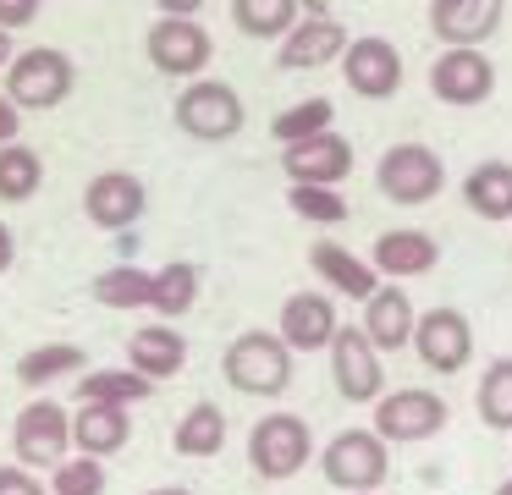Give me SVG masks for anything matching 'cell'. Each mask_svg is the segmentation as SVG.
I'll use <instances>...</instances> for the list:
<instances>
[{"instance_id": "1", "label": "cell", "mask_w": 512, "mask_h": 495, "mask_svg": "<svg viewBox=\"0 0 512 495\" xmlns=\"http://www.w3.org/2000/svg\"><path fill=\"white\" fill-rule=\"evenodd\" d=\"M221 374L237 396H281L298 369H292V347L281 330H243L226 341Z\"/></svg>"}, {"instance_id": "9", "label": "cell", "mask_w": 512, "mask_h": 495, "mask_svg": "<svg viewBox=\"0 0 512 495\" xmlns=\"http://www.w3.org/2000/svg\"><path fill=\"white\" fill-rule=\"evenodd\" d=\"M67 446H72V418L61 402L39 396V402H28L23 413H17L12 457H23L28 468H56V462H67Z\"/></svg>"}, {"instance_id": "31", "label": "cell", "mask_w": 512, "mask_h": 495, "mask_svg": "<svg viewBox=\"0 0 512 495\" xmlns=\"http://www.w3.org/2000/svg\"><path fill=\"white\" fill-rule=\"evenodd\" d=\"M474 413H479V424L496 429V435H507V429H512V358H496L485 374H479Z\"/></svg>"}, {"instance_id": "22", "label": "cell", "mask_w": 512, "mask_h": 495, "mask_svg": "<svg viewBox=\"0 0 512 495\" xmlns=\"http://www.w3.org/2000/svg\"><path fill=\"white\" fill-rule=\"evenodd\" d=\"M127 363L138 374H149V380H171V374L188 369V341L171 325H138L127 336Z\"/></svg>"}, {"instance_id": "33", "label": "cell", "mask_w": 512, "mask_h": 495, "mask_svg": "<svg viewBox=\"0 0 512 495\" xmlns=\"http://www.w3.org/2000/svg\"><path fill=\"white\" fill-rule=\"evenodd\" d=\"M336 121V105L331 99H298V105H287L276 121H270V132H276V143H298V138H314V132H331Z\"/></svg>"}, {"instance_id": "5", "label": "cell", "mask_w": 512, "mask_h": 495, "mask_svg": "<svg viewBox=\"0 0 512 495\" xmlns=\"http://www.w3.org/2000/svg\"><path fill=\"white\" fill-rule=\"evenodd\" d=\"M72 83H78V61L56 44H34L6 66V94L23 110H56L72 94Z\"/></svg>"}, {"instance_id": "35", "label": "cell", "mask_w": 512, "mask_h": 495, "mask_svg": "<svg viewBox=\"0 0 512 495\" xmlns=\"http://www.w3.org/2000/svg\"><path fill=\"white\" fill-rule=\"evenodd\" d=\"M50 495H105V457L78 451V457L56 462L50 468Z\"/></svg>"}, {"instance_id": "6", "label": "cell", "mask_w": 512, "mask_h": 495, "mask_svg": "<svg viewBox=\"0 0 512 495\" xmlns=\"http://www.w3.org/2000/svg\"><path fill=\"white\" fill-rule=\"evenodd\" d=\"M375 187L391 198V204L419 209V204H430V198H441L446 165H441V154L424 149V143H391V149L380 154V165H375Z\"/></svg>"}, {"instance_id": "21", "label": "cell", "mask_w": 512, "mask_h": 495, "mask_svg": "<svg viewBox=\"0 0 512 495\" xmlns=\"http://www.w3.org/2000/svg\"><path fill=\"white\" fill-rule=\"evenodd\" d=\"M309 264H314V275L320 281H331V292H342V297H358V303H369V297L380 292V281H375V264L369 259H358V253H347L342 242H331V237H320L309 248Z\"/></svg>"}, {"instance_id": "44", "label": "cell", "mask_w": 512, "mask_h": 495, "mask_svg": "<svg viewBox=\"0 0 512 495\" xmlns=\"http://www.w3.org/2000/svg\"><path fill=\"white\" fill-rule=\"evenodd\" d=\"M353 495H375V490H353Z\"/></svg>"}, {"instance_id": "14", "label": "cell", "mask_w": 512, "mask_h": 495, "mask_svg": "<svg viewBox=\"0 0 512 495\" xmlns=\"http://www.w3.org/2000/svg\"><path fill=\"white\" fill-rule=\"evenodd\" d=\"M144 209H149V187L133 171H100L83 187V215L100 231H127L133 220H144Z\"/></svg>"}, {"instance_id": "18", "label": "cell", "mask_w": 512, "mask_h": 495, "mask_svg": "<svg viewBox=\"0 0 512 495\" xmlns=\"http://www.w3.org/2000/svg\"><path fill=\"white\" fill-rule=\"evenodd\" d=\"M435 259H441V242L430 237V231L419 226H391L375 237V253H369V264H375L386 281H408V275H424L435 270Z\"/></svg>"}, {"instance_id": "4", "label": "cell", "mask_w": 512, "mask_h": 495, "mask_svg": "<svg viewBox=\"0 0 512 495\" xmlns=\"http://www.w3.org/2000/svg\"><path fill=\"white\" fill-rule=\"evenodd\" d=\"M320 473L325 484H336V490H380L391 473V440L380 435V429H342V435H331V446L320 451Z\"/></svg>"}, {"instance_id": "12", "label": "cell", "mask_w": 512, "mask_h": 495, "mask_svg": "<svg viewBox=\"0 0 512 495\" xmlns=\"http://www.w3.org/2000/svg\"><path fill=\"white\" fill-rule=\"evenodd\" d=\"M336 66H342L347 88H353L358 99H391L402 88V50L391 39H380V33L347 39V50Z\"/></svg>"}, {"instance_id": "34", "label": "cell", "mask_w": 512, "mask_h": 495, "mask_svg": "<svg viewBox=\"0 0 512 495\" xmlns=\"http://www.w3.org/2000/svg\"><path fill=\"white\" fill-rule=\"evenodd\" d=\"M287 204H292V215L314 220V226H342L347 220V198L331 193V182H292Z\"/></svg>"}, {"instance_id": "26", "label": "cell", "mask_w": 512, "mask_h": 495, "mask_svg": "<svg viewBox=\"0 0 512 495\" xmlns=\"http://www.w3.org/2000/svg\"><path fill=\"white\" fill-rule=\"evenodd\" d=\"M171 446H177V457H193V462L221 457V446H226V413L215 402H193L188 413L177 418V429H171Z\"/></svg>"}, {"instance_id": "37", "label": "cell", "mask_w": 512, "mask_h": 495, "mask_svg": "<svg viewBox=\"0 0 512 495\" xmlns=\"http://www.w3.org/2000/svg\"><path fill=\"white\" fill-rule=\"evenodd\" d=\"M39 11H45V0H0V28H28V22H39Z\"/></svg>"}, {"instance_id": "2", "label": "cell", "mask_w": 512, "mask_h": 495, "mask_svg": "<svg viewBox=\"0 0 512 495\" xmlns=\"http://www.w3.org/2000/svg\"><path fill=\"white\" fill-rule=\"evenodd\" d=\"M171 116H177V127L188 132L193 143H226V138L243 132L248 105L232 83H221V77H188L182 94L171 99Z\"/></svg>"}, {"instance_id": "8", "label": "cell", "mask_w": 512, "mask_h": 495, "mask_svg": "<svg viewBox=\"0 0 512 495\" xmlns=\"http://www.w3.org/2000/svg\"><path fill=\"white\" fill-rule=\"evenodd\" d=\"M331 380L347 402H380L386 396V363L364 325H336L331 336Z\"/></svg>"}, {"instance_id": "41", "label": "cell", "mask_w": 512, "mask_h": 495, "mask_svg": "<svg viewBox=\"0 0 512 495\" xmlns=\"http://www.w3.org/2000/svg\"><path fill=\"white\" fill-rule=\"evenodd\" d=\"M17 61V44H12V28H0V72Z\"/></svg>"}, {"instance_id": "7", "label": "cell", "mask_w": 512, "mask_h": 495, "mask_svg": "<svg viewBox=\"0 0 512 495\" xmlns=\"http://www.w3.org/2000/svg\"><path fill=\"white\" fill-rule=\"evenodd\" d=\"M430 94L441 105H457V110H474L496 94V66L479 44H446L441 55L430 61Z\"/></svg>"}, {"instance_id": "36", "label": "cell", "mask_w": 512, "mask_h": 495, "mask_svg": "<svg viewBox=\"0 0 512 495\" xmlns=\"http://www.w3.org/2000/svg\"><path fill=\"white\" fill-rule=\"evenodd\" d=\"M0 495H50V484H39L28 462H0Z\"/></svg>"}, {"instance_id": "24", "label": "cell", "mask_w": 512, "mask_h": 495, "mask_svg": "<svg viewBox=\"0 0 512 495\" xmlns=\"http://www.w3.org/2000/svg\"><path fill=\"white\" fill-rule=\"evenodd\" d=\"M463 204L479 220H512V160H479L463 176Z\"/></svg>"}, {"instance_id": "23", "label": "cell", "mask_w": 512, "mask_h": 495, "mask_svg": "<svg viewBox=\"0 0 512 495\" xmlns=\"http://www.w3.org/2000/svg\"><path fill=\"white\" fill-rule=\"evenodd\" d=\"M358 325L369 330V341H375L380 352H391V347H408V341H413V325H419V314H413L408 292L391 281V286H380V292L364 303V319H358Z\"/></svg>"}, {"instance_id": "42", "label": "cell", "mask_w": 512, "mask_h": 495, "mask_svg": "<svg viewBox=\"0 0 512 495\" xmlns=\"http://www.w3.org/2000/svg\"><path fill=\"white\" fill-rule=\"evenodd\" d=\"M144 495H193L188 484H160V490H144Z\"/></svg>"}, {"instance_id": "40", "label": "cell", "mask_w": 512, "mask_h": 495, "mask_svg": "<svg viewBox=\"0 0 512 495\" xmlns=\"http://www.w3.org/2000/svg\"><path fill=\"white\" fill-rule=\"evenodd\" d=\"M160 11H166V17H199L204 11V0H155Z\"/></svg>"}, {"instance_id": "16", "label": "cell", "mask_w": 512, "mask_h": 495, "mask_svg": "<svg viewBox=\"0 0 512 495\" xmlns=\"http://www.w3.org/2000/svg\"><path fill=\"white\" fill-rule=\"evenodd\" d=\"M507 17V0H430V33L441 44H485Z\"/></svg>"}, {"instance_id": "3", "label": "cell", "mask_w": 512, "mask_h": 495, "mask_svg": "<svg viewBox=\"0 0 512 495\" xmlns=\"http://www.w3.org/2000/svg\"><path fill=\"white\" fill-rule=\"evenodd\" d=\"M309 462H314V429L298 413H265L248 429V468L259 479H270V484L298 479Z\"/></svg>"}, {"instance_id": "17", "label": "cell", "mask_w": 512, "mask_h": 495, "mask_svg": "<svg viewBox=\"0 0 512 495\" xmlns=\"http://www.w3.org/2000/svg\"><path fill=\"white\" fill-rule=\"evenodd\" d=\"M347 39H353V33H347L336 17H303L298 28L281 39L276 66H287V72H314V66H331V61H342Z\"/></svg>"}, {"instance_id": "25", "label": "cell", "mask_w": 512, "mask_h": 495, "mask_svg": "<svg viewBox=\"0 0 512 495\" xmlns=\"http://www.w3.org/2000/svg\"><path fill=\"white\" fill-rule=\"evenodd\" d=\"M149 391H155V380L149 374H138L133 363L127 369H78V380H72V402H149Z\"/></svg>"}, {"instance_id": "13", "label": "cell", "mask_w": 512, "mask_h": 495, "mask_svg": "<svg viewBox=\"0 0 512 495\" xmlns=\"http://www.w3.org/2000/svg\"><path fill=\"white\" fill-rule=\"evenodd\" d=\"M413 347H419V363L435 374H457L468 358H474V325H468L457 308H424L419 325H413Z\"/></svg>"}, {"instance_id": "27", "label": "cell", "mask_w": 512, "mask_h": 495, "mask_svg": "<svg viewBox=\"0 0 512 495\" xmlns=\"http://www.w3.org/2000/svg\"><path fill=\"white\" fill-rule=\"evenodd\" d=\"M45 187V160L23 138L0 143V204H28Z\"/></svg>"}, {"instance_id": "11", "label": "cell", "mask_w": 512, "mask_h": 495, "mask_svg": "<svg viewBox=\"0 0 512 495\" xmlns=\"http://www.w3.org/2000/svg\"><path fill=\"white\" fill-rule=\"evenodd\" d=\"M375 429L391 440V446H413V440L441 435L446 429V396L419 391V385H408V391H386L375 402Z\"/></svg>"}, {"instance_id": "15", "label": "cell", "mask_w": 512, "mask_h": 495, "mask_svg": "<svg viewBox=\"0 0 512 495\" xmlns=\"http://www.w3.org/2000/svg\"><path fill=\"white\" fill-rule=\"evenodd\" d=\"M281 171L292 182H347L353 171V143L342 132H314V138H298V143H281Z\"/></svg>"}, {"instance_id": "39", "label": "cell", "mask_w": 512, "mask_h": 495, "mask_svg": "<svg viewBox=\"0 0 512 495\" xmlns=\"http://www.w3.org/2000/svg\"><path fill=\"white\" fill-rule=\"evenodd\" d=\"M12 264H17V237H12V226L0 220V275L12 270Z\"/></svg>"}, {"instance_id": "19", "label": "cell", "mask_w": 512, "mask_h": 495, "mask_svg": "<svg viewBox=\"0 0 512 495\" xmlns=\"http://www.w3.org/2000/svg\"><path fill=\"white\" fill-rule=\"evenodd\" d=\"M133 440V413L127 402H78L72 407V446L89 457H116Z\"/></svg>"}, {"instance_id": "43", "label": "cell", "mask_w": 512, "mask_h": 495, "mask_svg": "<svg viewBox=\"0 0 512 495\" xmlns=\"http://www.w3.org/2000/svg\"><path fill=\"white\" fill-rule=\"evenodd\" d=\"M490 495H512V479H501V484H496V490H490Z\"/></svg>"}, {"instance_id": "10", "label": "cell", "mask_w": 512, "mask_h": 495, "mask_svg": "<svg viewBox=\"0 0 512 495\" xmlns=\"http://www.w3.org/2000/svg\"><path fill=\"white\" fill-rule=\"evenodd\" d=\"M149 61L160 66L166 77H204V66L215 61V39L204 22L193 17H160L144 39Z\"/></svg>"}, {"instance_id": "28", "label": "cell", "mask_w": 512, "mask_h": 495, "mask_svg": "<svg viewBox=\"0 0 512 495\" xmlns=\"http://www.w3.org/2000/svg\"><path fill=\"white\" fill-rule=\"evenodd\" d=\"M199 286H204L199 264L171 259V264L155 270V297H149V308H155L160 319H182V314H193V303H199Z\"/></svg>"}, {"instance_id": "30", "label": "cell", "mask_w": 512, "mask_h": 495, "mask_svg": "<svg viewBox=\"0 0 512 495\" xmlns=\"http://www.w3.org/2000/svg\"><path fill=\"white\" fill-rule=\"evenodd\" d=\"M72 369H89V352L78 347V341H45V347H28L23 358H17V380L23 385H50V380H61V374H72Z\"/></svg>"}, {"instance_id": "38", "label": "cell", "mask_w": 512, "mask_h": 495, "mask_svg": "<svg viewBox=\"0 0 512 495\" xmlns=\"http://www.w3.org/2000/svg\"><path fill=\"white\" fill-rule=\"evenodd\" d=\"M17 132H23V105L12 94H0V143H12Z\"/></svg>"}, {"instance_id": "20", "label": "cell", "mask_w": 512, "mask_h": 495, "mask_svg": "<svg viewBox=\"0 0 512 495\" xmlns=\"http://www.w3.org/2000/svg\"><path fill=\"white\" fill-rule=\"evenodd\" d=\"M336 303L325 292H292L287 303H281V336H287V347L292 352H320V347H331V336H336Z\"/></svg>"}, {"instance_id": "29", "label": "cell", "mask_w": 512, "mask_h": 495, "mask_svg": "<svg viewBox=\"0 0 512 495\" xmlns=\"http://www.w3.org/2000/svg\"><path fill=\"white\" fill-rule=\"evenodd\" d=\"M303 0H232V22L248 39H287L298 28Z\"/></svg>"}, {"instance_id": "32", "label": "cell", "mask_w": 512, "mask_h": 495, "mask_svg": "<svg viewBox=\"0 0 512 495\" xmlns=\"http://www.w3.org/2000/svg\"><path fill=\"white\" fill-rule=\"evenodd\" d=\"M149 297H155V270L111 264L105 275H94V303L105 308H149Z\"/></svg>"}]
</instances>
